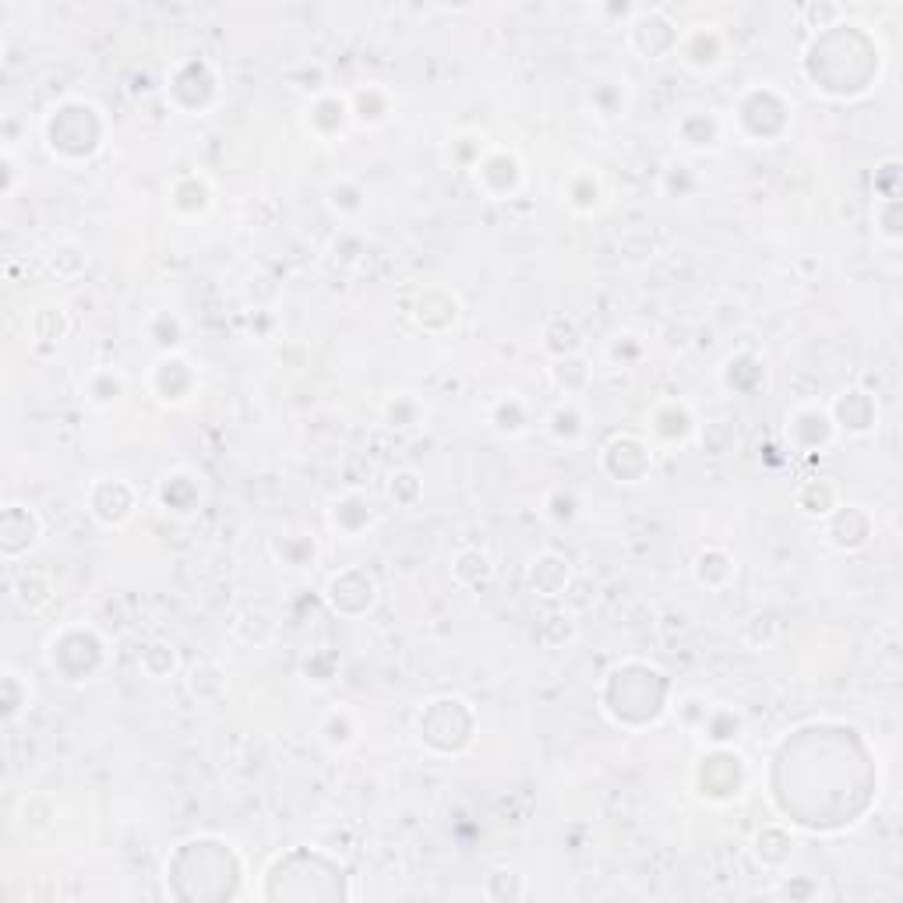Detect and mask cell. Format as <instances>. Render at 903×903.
I'll list each match as a JSON object with an SVG mask.
<instances>
[{"label": "cell", "instance_id": "1", "mask_svg": "<svg viewBox=\"0 0 903 903\" xmlns=\"http://www.w3.org/2000/svg\"><path fill=\"white\" fill-rule=\"evenodd\" d=\"M46 145L60 159H89L103 145V117L92 103L71 99L60 103L46 117Z\"/></svg>", "mask_w": 903, "mask_h": 903}, {"label": "cell", "instance_id": "2", "mask_svg": "<svg viewBox=\"0 0 903 903\" xmlns=\"http://www.w3.org/2000/svg\"><path fill=\"white\" fill-rule=\"evenodd\" d=\"M628 39H632V46L642 53V57H653V60L678 50V29H674L660 11H642V15L632 22Z\"/></svg>", "mask_w": 903, "mask_h": 903}, {"label": "cell", "instance_id": "3", "mask_svg": "<svg viewBox=\"0 0 903 903\" xmlns=\"http://www.w3.org/2000/svg\"><path fill=\"white\" fill-rule=\"evenodd\" d=\"M473 173H477V187H484L487 195L498 198V202L512 195V187H519V180H523V166H519V159L512 152H487L473 166Z\"/></svg>", "mask_w": 903, "mask_h": 903}, {"label": "cell", "instance_id": "4", "mask_svg": "<svg viewBox=\"0 0 903 903\" xmlns=\"http://www.w3.org/2000/svg\"><path fill=\"white\" fill-rule=\"evenodd\" d=\"M39 537V515L29 505H8L4 519H0V540H4V554L18 558L22 551H29Z\"/></svg>", "mask_w": 903, "mask_h": 903}, {"label": "cell", "instance_id": "5", "mask_svg": "<svg viewBox=\"0 0 903 903\" xmlns=\"http://www.w3.org/2000/svg\"><path fill=\"white\" fill-rule=\"evenodd\" d=\"M678 46L681 53H685V64H692V68H717L720 60H724V36H720L713 25H695L688 36H678Z\"/></svg>", "mask_w": 903, "mask_h": 903}, {"label": "cell", "instance_id": "6", "mask_svg": "<svg viewBox=\"0 0 903 903\" xmlns=\"http://www.w3.org/2000/svg\"><path fill=\"white\" fill-rule=\"evenodd\" d=\"M152 378H166V385L156 389L159 399H166V403H184L187 392L195 389V371H191V364H187L184 357H170V353L156 364V374H152Z\"/></svg>", "mask_w": 903, "mask_h": 903}, {"label": "cell", "instance_id": "7", "mask_svg": "<svg viewBox=\"0 0 903 903\" xmlns=\"http://www.w3.org/2000/svg\"><path fill=\"white\" fill-rule=\"evenodd\" d=\"M311 127H314V135H321V138H336V135H343V127H346V120H350V106H346V99H339V96H321V99H314L311 103Z\"/></svg>", "mask_w": 903, "mask_h": 903}, {"label": "cell", "instance_id": "8", "mask_svg": "<svg viewBox=\"0 0 903 903\" xmlns=\"http://www.w3.org/2000/svg\"><path fill=\"white\" fill-rule=\"evenodd\" d=\"M170 205H173V212H177V216H187V219L202 216V212L212 205L209 184H205L202 177H180L177 184H173Z\"/></svg>", "mask_w": 903, "mask_h": 903}, {"label": "cell", "instance_id": "9", "mask_svg": "<svg viewBox=\"0 0 903 903\" xmlns=\"http://www.w3.org/2000/svg\"><path fill=\"white\" fill-rule=\"evenodd\" d=\"M653 420V434H660L664 441H685L688 434H692L695 420H692V410H688L685 403H660L657 410L650 413Z\"/></svg>", "mask_w": 903, "mask_h": 903}, {"label": "cell", "instance_id": "10", "mask_svg": "<svg viewBox=\"0 0 903 903\" xmlns=\"http://www.w3.org/2000/svg\"><path fill=\"white\" fill-rule=\"evenodd\" d=\"M678 135L685 138V145H692V149H709V145H717V138H720V120L713 117V110H692L681 117Z\"/></svg>", "mask_w": 903, "mask_h": 903}, {"label": "cell", "instance_id": "11", "mask_svg": "<svg viewBox=\"0 0 903 903\" xmlns=\"http://www.w3.org/2000/svg\"><path fill=\"white\" fill-rule=\"evenodd\" d=\"M604 198V187H600V177L593 170H575L565 184V202L572 205L575 212H593Z\"/></svg>", "mask_w": 903, "mask_h": 903}, {"label": "cell", "instance_id": "12", "mask_svg": "<svg viewBox=\"0 0 903 903\" xmlns=\"http://www.w3.org/2000/svg\"><path fill=\"white\" fill-rule=\"evenodd\" d=\"M0 702H4V717L18 720L25 713V706L32 702V681L25 674H18L15 667H4L0 678Z\"/></svg>", "mask_w": 903, "mask_h": 903}, {"label": "cell", "instance_id": "13", "mask_svg": "<svg viewBox=\"0 0 903 903\" xmlns=\"http://www.w3.org/2000/svg\"><path fill=\"white\" fill-rule=\"evenodd\" d=\"M533 590L544 593V597H558L568 586V561L554 558V554H544L540 561H533Z\"/></svg>", "mask_w": 903, "mask_h": 903}, {"label": "cell", "instance_id": "14", "mask_svg": "<svg viewBox=\"0 0 903 903\" xmlns=\"http://www.w3.org/2000/svg\"><path fill=\"white\" fill-rule=\"evenodd\" d=\"M46 269H50V276L71 283V279H78L85 269H89V254H85V247H78V244H60V247H53L50 258H46Z\"/></svg>", "mask_w": 903, "mask_h": 903}, {"label": "cell", "instance_id": "15", "mask_svg": "<svg viewBox=\"0 0 903 903\" xmlns=\"http://www.w3.org/2000/svg\"><path fill=\"white\" fill-rule=\"evenodd\" d=\"M332 523H336L346 537H357V533L371 523V505H364L357 494H350V498L336 501V508H332Z\"/></svg>", "mask_w": 903, "mask_h": 903}, {"label": "cell", "instance_id": "16", "mask_svg": "<svg viewBox=\"0 0 903 903\" xmlns=\"http://www.w3.org/2000/svg\"><path fill=\"white\" fill-rule=\"evenodd\" d=\"M85 396H89V403H96V406L117 403V399L124 396V378H120L117 371H110V367H99V371L89 374Z\"/></svg>", "mask_w": 903, "mask_h": 903}, {"label": "cell", "instance_id": "17", "mask_svg": "<svg viewBox=\"0 0 903 903\" xmlns=\"http://www.w3.org/2000/svg\"><path fill=\"white\" fill-rule=\"evenodd\" d=\"M15 600L25 611H39L50 604V579L43 572H22L15 583Z\"/></svg>", "mask_w": 903, "mask_h": 903}, {"label": "cell", "instance_id": "18", "mask_svg": "<svg viewBox=\"0 0 903 903\" xmlns=\"http://www.w3.org/2000/svg\"><path fill=\"white\" fill-rule=\"evenodd\" d=\"M544 339H547V350L558 353L561 360L572 357V353L583 346V339H579V329H575V321H568V318H554L551 325H547Z\"/></svg>", "mask_w": 903, "mask_h": 903}, {"label": "cell", "instance_id": "19", "mask_svg": "<svg viewBox=\"0 0 903 903\" xmlns=\"http://www.w3.org/2000/svg\"><path fill=\"white\" fill-rule=\"evenodd\" d=\"M491 424H494V431L498 434H523L526 431V406L515 399L512 413H508V403L505 399H498L494 410H491Z\"/></svg>", "mask_w": 903, "mask_h": 903}, {"label": "cell", "instance_id": "20", "mask_svg": "<svg viewBox=\"0 0 903 903\" xmlns=\"http://www.w3.org/2000/svg\"><path fill=\"white\" fill-rule=\"evenodd\" d=\"M551 434L558 441L583 438V417H579V410H575V406H558V410L551 413Z\"/></svg>", "mask_w": 903, "mask_h": 903}, {"label": "cell", "instance_id": "21", "mask_svg": "<svg viewBox=\"0 0 903 903\" xmlns=\"http://www.w3.org/2000/svg\"><path fill=\"white\" fill-rule=\"evenodd\" d=\"M321 734H325V741H329L332 748H346L353 741V734H357V727H353L350 713H346V709H339V713H332V717L325 720Z\"/></svg>", "mask_w": 903, "mask_h": 903}, {"label": "cell", "instance_id": "22", "mask_svg": "<svg viewBox=\"0 0 903 903\" xmlns=\"http://www.w3.org/2000/svg\"><path fill=\"white\" fill-rule=\"evenodd\" d=\"M329 205L339 212H360L364 209V191L353 187L350 180H339V184L329 187Z\"/></svg>", "mask_w": 903, "mask_h": 903}, {"label": "cell", "instance_id": "23", "mask_svg": "<svg viewBox=\"0 0 903 903\" xmlns=\"http://www.w3.org/2000/svg\"><path fill=\"white\" fill-rule=\"evenodd\" d=\"M385 417H389V424H392V427H413V424H417V420H420L417 399H410V396L389 399V403H385Z\"/></svg>", "mask_w": 903, "mask_h": 903}, {"label": "cell", "instance_id": "24", "mask_svg": "<svg viewBox=\"0 0 903 903\" xmlns=\"http://www.w3.org/2000/svg\"><path fill=\"white\" fill-rule=\"evenodd\" d=\"M417 494H420V480L417 473H396L392 477V498L399 501V505H417Z\"/></svg>", "mask_w": 903, "mask_h": 903}, {"label": "cell", "instance_id": "25", "mask_svg": "<svg viewBox=\"0 0 903 903\" xmlns=\"http://www.w3.org/2000/svg\"><path fill=\"white\" fill-rule=\"evenodd\" d=\"M0 166H4V195H11V191H15V180H18L15 156H11V152H4V159H0Z\"/></svg>", "mask_w": 903, "mask_h": 903}]
</instances>
